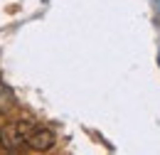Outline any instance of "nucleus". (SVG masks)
I'll list each match as a JSON object with an SVG mask.
<instances>
[{"instance_id":"obj_3","label":"nucleus","mask_w":160,"mask_h":155,"mask_svg":"<svg viewBox=\"0 0 160 155\" xmlns=\"http://www.w3.org/2000/svg\"><path fill=\"white\" fill-rule=\"evenodd\" d=\"M158 62H160V57H158Z\"/></svg>"},{"instance_id":"obj_2","label":"nucleus","mask_w":160,"mask_h":155,"mask_svg":"<svg viewBox=\"0 0 160 155\" xmlns=\"http://www.w3.org/2000/svg\"><path fill=\"white\" fill-rule=\"evenodd\" d=\"M27 145L32 150H49L54 145V133L47 128H32V133L27 138Z\"/></svg>"},{"instance_id":"obj_1","label":"nucleus","mask_w":160,"mask_h":155,"mask_svg":"<svg viewBox=\"0 0 160 155\" xmlns=\"http://www.w3.org/2000/svg\"><path fill=\"white\" fill-rule=\"evenodd\" d=\"M32 123L27 121H15V123H8L0 128V145L5 150H18L22 145H27V138L32 133Z\"/></svg>"}]
</instances>
